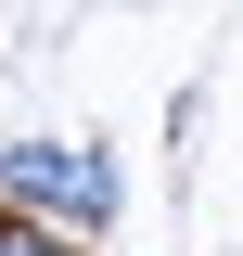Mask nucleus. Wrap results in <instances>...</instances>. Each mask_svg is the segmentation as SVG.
Here are the masks:
<instances>
[{
  "label": "nucleus",
  "mask_w": 243,
  "mask_h": 256,
  "mask_svg": "<svg viewBox=\"0 0 243 256\" xmlns=\"http://www.w3.org/2000/svg\"><path fill=\"white\" fill-rule=\"evenodd\" d=\"M0 205L13 218H38V230H77V244H102L116 230V205H128V166L102 154V141H13L0 154Z\"/></svg>",
  "instance_id": "obj_1"
},
{
  "label": "nucleus",
  "mask_w": 243,
  "mask_h": 256,
  "mask_svg": "<svg viewBox=\"0 0 243 256\" xmlns=\"http://www.w3.org/2000/svg\"><path fill=\"white\" fill-rule=\"evenodd\" d=\"M0 256H90V244H77V230H38V218L0 205Z\"/></svg>",
  "instance_id": "obj_2"
}]
</instances>
